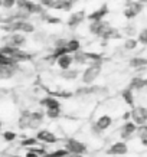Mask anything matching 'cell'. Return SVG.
<instances>
[{"mask_svg": "<svg viewBox=\"0 0 147 157\" xmlns=\"http://www.w3.org/2000/svg\"><path fill=\"white\" fill-rule=\"evenodd\" d=\"M2 30L13 33V32H22V33H32L35 32V26L32 23H29L28 20H13L9 23H3L0 26Z\"/></svg>", "mask_w": 147, "mask_h": 157, "instance_id": "6da1fadb", "label": "cell"}, {"mask_svg": "<svg viewBox=\"0 0 147 157\" xmlns=\"http://www.w3.org/2000/svg\"><path fill=\"white\" fill-rule=\"evenodd\" d=\"M101 61H95V62H91V65L87 68L84 74H82V82L84 84H92V82L100 76L101 74Z\"/></svg>", "mask_w": 147, "mask_h": 157, "instance_id": "7a4b0ae2", "label": "cell"}, {"mask_svg": "<svg viewBox=\"0 0 147 157\" xmlns=\"http://www.w3.org/2000/svg\"><path fill=\"white\" fill-rule=\"evenodd\" d=\"M17 9L25 10L29 14H41L43 13V6L41 3H36L33 0H17L16 2Z\"/></svg>", "mask_w": 147, "mask_h": 157, "instance_id": "3957f363", "label": "cell"}, {"mask_svg": "<svg viewBox=\"0 0 147 157\" xmlns=\"http://www.w3.org/2000/svg\"><path fill=\"white\" fill-rule=\"evenodd\" d=\"M65 148L72 154H81L82 156L87 153V146L79 140H75V138H68L65 141Z\"/></svg>", "mask_w": 147, "mask_h": 157, "instance_id": "277c9868", "label": "cell"}, {"mask_svg": "<svg viewBox=\"0 0 147 157\" xmlns=\"http://www.w3.org/2000/svg\"><path fill=\"white\" fill-rule=\"evenodd\" d=\"M130 113H131V120L137 125L147 123V108H144V107H133Z\"/></svg>", "mask_w": 147, "mask_h": 157, "instance_id": "5b68a950", "label": "cell"}, {"mask_svg": "<svg viewBox=\"0 0 147 157\" xmlns=\"http://www.w3.org/2000/svg\"><path fill=\"white\" fill-rule=\"evenodd\" d=\"M3 39L7 42V45L14 46V48H20L26 43V38H25V35L22 32H13V33H10L9 36H6Z\"/></svg>", "mask_w": 147, "mask_h": 157, "instance_id": "8992f818", "label": "cell"}, {"mask_svg": "<svg viewBox=\"0 0 147 157\" xmlns=\"http://www.w3.org/2000/svg\"><path fill=\"white\" fill-rule=\"evenodd\" d=\"M108 26L110 25L107 22H104V20H92L90 23V32L92 35H95V36H101Z\"/></svg>", "mask_w": 147, "mask_h": 157, "instance_id": "52a82bcc", "label": "cell"}, {"mask_svg": "<svg viewBox=\"0 0 147 157\" xmlns=\"http://www.w3.org/2000/svg\"><path fill=\"white\" fill-rule=\"evenodd\" d=\"M36 138H38L39 141H43V143H48V144H53L59 140V138H58L52 131H49V130H39L38 134H36Z\"/></svg>", "mask_w": 147, "mask_h": 157, "instance_id": "ba28073f", "label": "cell"}, {"mask_svg": "<svg viewBox=\"0 0 147 157\" xmlns=\"http://www.w3.org/2000/svg\"><path fill=\"white\" fill-rule=\"evenodd\" d=\"M128 151V147L126 141H118V143H114L111 147L108 148V154H113V156H124V154H127Z\"/></svg>", "mask_w": 147, "mask_h": 157, "instance_id": "9c48e42d", "label": "cell"}, {"mask_svg": "<svg viewBox=\"0 0 147 157\" xmlns=\"http://www.w3.org/2000/svg\"><path fill=\"white\" fill-rule=\"evenodd\" d=\"M136 130H137V124L134 123V121H127V123H124L123 128H121V137L124 138V141L128 140V138H131V136L136 134Z\"/></svg>", "mask_w": 147, "mask_h": 157, "instance_id": "30bf717a", "label": "cell"}, {"mask_svg": "<svg viewBox=\"0 0 147 157\" xmlns=\"http://www.w3.org/2000/svg\"><path fill=\"white\" fill-rule=\"evenodd\" d=\"M107 14H108V6L104 3L101 7H98V9L94 10V12H91L87 17H88V20H91V22H92V20H103Z\"/></svg>", "mask_w": 147, "mask_h": 157, "instance_id": "8fae6325", "label": "cell"}, {"mask_svg": "<svg viewBox=\"0 0 147 157\" xmlns=\"http://www.w3.org/2000/svg\"><path fill=\"white\" fill-rule=\"evenodd\" d=\"M43 121V114L42 113H29V123H28V128L36 130L39 128V125Z\"/></svg>", "mask_w": 147, "mask_h": 157, "instance_id": "7c38bea8", "label": "cell"}, {"mask_svg": "<svg viewBox=\"0 0 147 157\" xmlns=\"http://www.w3.org/2000/svg\"><path fill=\"white\" fill-rule=\"evenodd\" d=\"M85 19V12L84 10H81V12H78V13H72L71 16H69V19H68V26L69 28H76L78 25L82 23V20Z\"/></svg>", "mask_w": 147, "mask_h": 157, "instance_id": "4fadbf2b", "label": "cell"}, {"mask_svg": "<svg viewBox=\"0 0 147 157\" xmlns=\"http://www.w3.org/2000/svg\"><path fill=\"white\" fill-rule=\"evenodd\" d=\"M58 62V67L61 68V69H69L72 65V62H74V56H72L71 53H65V55H62V56H59L56 59Z\"/></svg>", "mask_w": 147, "mask_h": 157, "instance_id": "5bb4252c", "label": "cell"}, {"mask_svg": "<svg viewBox=\"0 0 147 157\" xmlns=\"http://www.w3.org/2000/svg\"><path fill=\"white\" fill-rule=\"evenodd\" d=\"M113 124V118L110 117V115H101L100 118L97 120V124H95V127L100 130V131H104L107 130Z\"/></svg>", "mask_w": 147, "mask_h": 157, "instance_id": "9a60e30c", "label": "cell"}, {"mask_svg": "<svg viewBox=\"0 0 147 157\" xmlns=\"http://www.w3.org/2000/svg\"><path fill=\"white\" fill-rule=\"evenodd\" d=\"M146 86H147V79L146 78L136 76V78H133V79L130 81V86H128V88L136 90V91H140V90H143V88H146Z\"/></svg>", "mask_w": 147, "mask_h": 157, "instance_id": "2e32d148", "label": "cell"}, {"mask_svg": "<svg viewBox=\"0 0 147 157\" xmlns=\"http://www.w3.org/2000/svg\"><path fill=\"white\" fill-rule=\"evenodd\" d=\"M41 105H43L46 109H51V108H61V102L55 98V97H46L41 100Z\"/></svg>", "mask_w": 147, "mask_h": 157, "instance_id": "e0dca14e", "label": "cell"}, {"mask_svg": "<svg viewBox=\"0 0 147 157\" xmlns=\"http://www.w3.org/2000/svg\"><path fill=\"white\" fill-rule=\"evenodd\" d=\"M65 46H67V51L69 53H75V52H78V51H79L81 43H79V40H78V39H69V40L65 43Z\"/></svg>", "mask_w": 147, "mask_h": 157, "instance_id": "ac0fdd59", "label": "cell"}, {"mask_svg": "<svg viewBox=\"0 0 147 157\" xmlns=\"http://www.w3.org/2000/svg\"><path fill=\"white\" fill-rule=\"evenodd\" d=\"M130 67L131 68H136V69H141V68H146L147 67V59L146 58H133L130 61Z\"/></svg>", "mask_w": 147, "mask_h": 157, "instance_id": "d6986e66", "label": "cell"}, {"mask_svg": "<svg viewBox=\"0 0 147 157\" xmlns=\"http://www.w3.org/2000/svg\"><path fill=\"white\" fill-rule=\"evenodd\" d=\"M121 97H123L124 102L127 105H134V95H133V90L131 88H127L121 92Z\"/></svg>", "mask_w": 147, "mask_h": 157, "instance_id": "ffe728a7", "label": "cell"}, {"mask_svg": "<svg viewBox=\"0 0 147 157\" xmlns=\"http://www.w3.org/2000/svg\"><path fill=\"white\" fill-rule=\"evenodd\" d=\"M13 68L9 67V65H0V78L3 79H7L10 76H13Z\"/></svg>", "mask_w": 147, "mask_h": 157, "instance_id": "44dd1931", "label": "cell"}, {"mask_svg": "<svg viewBox=\"0 0 147 157\" xmlns=\"http://www.w3.org/2000/svg\"><path fill=\"white\" fill-rule=\"evenodd\" d=\"M58 3V10H68L72 9V6H74V0H56Z\"/></svg>", "mask_w": 147, "mask_h": 157, "instance_id": "7402d4cb", "label": "cell"}, {"mask_svg": "<svg viewBox=\"0 0 147 157\" xmlns=\"http://www.w3.org/2000/svg\"><path fill=\"white\" fill-rule=\"evenodd\" d=\"M16 59L12 56H7V55H5V53L0 52V65H9V67H13L14 63H16Z\"/></svg>", "mask_w": 147, "mask_h": 157, "instance_id": "603a6c76", "label": "cell"}, {"mask_svg": "<svg viewBox=\"0 0 147 157\" xmlns=\"http://www.w3.org/2000/svg\"><path fill=\"white\" fill-rule=\"evenodd\" d=\"M68 154H69V151H68L67 148H59V150L48 153V154H45L43 157H65V156H68Z\"/></svg>", "mask_w": 147, "mask_h": 157, "instance_id": "cb8c5ba5", "label": "cell"}, {"mask_svg": "<svg viewBox=\"0 0 147 157\" xmlns=\"http://www.w3.org/2000/svg\"><path fill=\"white\" fill-rule=\"evenodd\" d=\"M136 134L140 140H146L147 138V124H141V125H137V130H136Z\"/></svg>", "mask_w": 147, "mask_h": 157, "instance_id": "d4e9b609", "label": "cell"}, {"mask_svg": "<svg viewBox=\"0 0 147 157\" xmlns=\"http://www.w3.org/2000/svg\"><path fill=\"white\" fill-rule=\"evenodd\" d=\"M65 53H69V52L67 51V46H58V48L53 51L52 55H51V59H53V61H55V59H58L59 56L65 55Z\"/></svg>", "mask_w": 147, "mask_h": 157, "instance_id": "484cf974", "label": "cell"}, {"mask_svg": "<svg viewBox=\"0 0 147 157\" xmlns=\"http://www.w3.org/2000/svg\"><path fill=\"white\" fill-rule=\"evenodd\" d=\"M137 45H138V40H136V39H126L124 49L126 51H134V49L137 48Z\"/></svg>", "mask_w": 147, "mask_h": 157, "instance_id": "4316f807", "label": "cell"}, {"mask_svg": "<svg viewBox=\"0 0 147 157\" xmlns=\"http://www.w3.org/2000/svg\"><path fill=\"white\" fill-rule=\"evenodd\" d=\"M46 115L49 118H58L59 115H61V108H51V109H46Z\"/></svg>", "mask_w": 147, "mask_h": 157, "instance_id": "83f0119b", "label": "cell"}, {"mask_svg": "<svg viewBox=\"0 0 147 157\" xmlns=\"http://www.w3.org/2000/svg\"><path fill=\"white\" fill-rule=\"evenodd\" d=\"M124 32L128 35V36H134L136 35V32H137V26L133 23H128L126 28H124Z\"/></svg>", "mask_w": 147, "mask_h": 157, "instance_id": "f1b7e54d", "label": "cell"}, {"mask_svg": "<svg viewBox=\"0 0 147 157\" xmlns=\"http://www.w3.org/2000/svg\"><path fill=\"white\" fill-rule=\"evenodd\" d=\"M38 138L36 137H30V138H25V140H22V146H25V147H26V146H36V144H38Z\"/></svg>", "mask_w": 147, "mask_h": 157, "instance_id": "f546056e", "label": "cell"}, {"mask_svg": "<svg viewBox=\"0 0 147 157\" xmlns=\"http://www.w3.org/2000/svg\"><path fill=\"white\" fill-rule=\"evenodd\" d=\"M123 14H124V17H126V19H128V20L134 19V17L137 16V13H136L134 10H131L130 7H126V9H124V12H123Z\"/></svg>", "mask_w": 147, "mask_h": 157, "instance_id": "4dcf8cb0", "label": "cell"}, {"mask_svg": "<svg viewBox=\"0 0 147 157\" xmlns=\"http://www.w3.org/2000/svg\"><path fill=\"white\" fill-rule=\"evenodd\" d=\"M76 74H78L76 71H69V69H65V71H64V74H62V78H65V79H74V78H76Z\"/></svg>", "mask_w": 147, "mask_h": 157, "instance_id": "1f68e13d", "label": "cell"}, {"mask_svg": "<svg viewBox=\"0 0 147 157\" xmlns=\"http://www.w3.org/2000/svg\"><path fill=\"white\" fill-rule=\"evenodd\" d=\"M140 43H143V45H147V28L143 29L141 32L138 33V39H137Z\"/></svg>", "mask_w": 147, "mask_h": 157, "instance_id": "d6a6232c", "label": "cell"}, {"mask_svg": "<svg viewBox=\"0 0 147 157\" xmlns=\"http://www.w3.org/2000/svg\"><path fill=\"white\" fill-rule=\"evenodd\" d=\"M3 138H5L7 143H10V141L16 140V133H13V131H5L3 133Z\"/></svg>", "mask_w": 147, "mask_h": 157, "instance_id": "836d02e7", "label": "cell"}, {"mask_svg": "<svg viewBox=\"0 0 147 157\" xmlns=\"http://www.w3.org/2000/svg\"><path fill=\"white\" fill-rule=\"evenodd\" d=\"M16 2L17 0H3V5H2V7H5V9H12L13 6H16Z\"/></svg>", "mask_w": 147, "mask_h": 157, "instance_id": "e575fe53", "label": "cell"}, {"mask_svg": "<svg viewBox=\"0 0 147 157\" xmlns=\"http://www.w3.org/2000/svg\"><path fill=\"white\" fill-rule=\"evenodd\" d=\"M26 157H39V154L36 151H33V150H30V151L26 153Z\"/></svg>", "mask_w": 147, "mask_h": 157, "instance_id": "d590c367", "label": "cell"}, {"mask_svg": "<svg viewBox=\"0 0 147 157\" xmlns=\"http://www.w3.org/2000/svg\"><path fill=\"white\" fill-rule=\"evenodd\" d=\"M2 5H3V0H0V7H2Z\"/></svg>", "mask_w": 147, "mask_h": 157, "instance_id": "8d00e7d4", "label": "cell"}, {"mask_svg": "<svg viewBox=\"0 0 147 157\" xmlns=\"http://www.w3.org/2000/svg\"><path fill=\"white\" fill-rule=\"evenodd\" d=\"M12 157H20V156H12Z\"/></svg>", "mask_w": 147, "mask_h": 157, "instance_id": "74e56055", "label": "cell"}, {"mask_svg": "<svg viewBox=\"0 0 147 157\" xmlns=\"http://www.w3.org/2000/svg\"><path fill=\"white\" fill-rule=\"evenodd\" d=\"M0 127H2V123H0Z\"/></svg>", "mask_w": 147, "mask_h": 157, "instance_id": "f35d334b", "label": "cell"}, {"mask_svg": "<svg viewBox=\"0 0 147 157\" xmlns=\"http://www.w3.org/2000/svg\"><path fill=\"white\" fill-rule=\"evenodd\" d=\"M127 2H128V0H127Z\"/></svg>", "mask_w": 147, "mask_h": 157, "instance_id": "ab89813d", "label": "cell"}]
</instances>
